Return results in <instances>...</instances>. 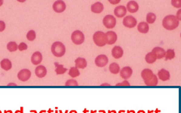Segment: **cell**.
Wrapping results in <instances>:
<instances>
[{
	"mask_svg": "<svg viewBox=\"0 0 181 113\" xmlns=\"http://www.w3.org/2000/svg\"><path fill=\"white\" fill-rule=\"evenodd\" d=\"M52 52L55 57H61L66 53V48L60 42H55L52 45Z\"/></svg>",
	"mask_w": 181,
	"mask_h": 113,
	"instance_id": "obj_3",
	"label": "cell"
},
{
	"mask_svg": "<svg viewBox=\"0 0 181 113\" xmlns=\"http://www.w3.org/2000/svg\"><path fill=\"white\" fill-rule=\"evenodd\" d=\"M123 25L128 28H134L137 25V20L131 15L125 17L123 19Z\"/></svg>",
	"mask_w": 181,
	"mask_h": 113,
	"instance_id": "obj_6",
	"label": "cell"
},
{
	"mask_svg": "<svg viewBox=\"0 0 181 113\" xmlns=\"http://www.w3.org/2000/svg\"><path fill=\"white\" fill-rule=\"evenodd\" d=\"M176 18H177V19L179 21H181V9H179L178 12H177V15H176Z\"/></svg>",
	"mask_w": 181,
	"mask_h": 113,
	"instance_id": "obj_38",
	"label": "cell"
},
{
	"mask_svg": "<svg viewBox=\"0 0 181 113\" xmlns=\"http://www.w3.org/2000/svg\"><path fill=\"white\" fill-rule=\"evenodd\" d=\"M53 9L57 13H62L66 9V4L63 1H56L53 4Z\"/></svg>",
	"mask_w": 181,
	"mask_h": 113,
	"instance_id": "obj_10",
	"label": "cell"
},
{
	"mask_svg": "<svg viewBox=\"0 0 181 113\" xmlns=\"http://www.w3.org/2000/svg\"><path fill=\"white\" fill-rule=\"evenodd\" d=\"M7 49L10 52H16L18 49V45L15 42H10L7 45Z\"/></svg>",
	"mask_w": 181,
	"mask_h": 113,
	"instance_id": "obj_27",
	"label": "cell"
},
{
	"mask_svg": "<svg viewBox=\"0 0 181 113\" xmlns=\"http://www.w3.org/2000/svg\"><path fill=\"white\" fill-rule=\"evenodd\" d=\"M103 24L106 28L112 29L116 25V20L115 17L112 15H106L103 18Z\"/></svg>",
	"mask_w": 181,
	"mask_h": 113,
	"instance_id": "obj_5",
	"label": "cell"
},
{
	"mask_svg": "<svg viewBox=\"0 0 181 113\" xmlns=\"http://www.w3.org/2000/svg\"><path fill=\"white\" fill-rule=\"evenodd\" d=\"M132 69L129 66H125V67L122 68L120 70V76L125 80H127L128 78H131V75H132Z\"/></svg>",
	"mask_w": 181,
	"mask_h": 113,
	"instance_id": "obj_9",
	"label": "cell"
},
{
	"mask_svg": "<svg viewBox=\"0 0 181 113\" xmlns=\"http://www.w3.org/2000/svg\"><path fill=\"white\" fill-rule=\"evenodd\" d=\"M66 86H78L79 83L77 82V81H75V79H69L66 81V82L65 83Z\"/></svg>",
	"mask_w": 181,
	"mask_h": 113,
	"instance_id": "obj_33",
	"label": "cell"
},
{
	"mask_svg": "<svg viewBox=\"0 0 181 113\" xmlns=\"http://www.w3.org/2000/svg\"><path fill=\"white\" fill-rule=\"evenodd\" d=\"M158 77L162 81H168V80L170 79L171 75H170L169 72L168 70L165 69H162L158 72Z\"/></svg>",
	"mask_w": 181,
	"mask_h": 113,
	"instance_id": "obj_16",
	"label": "cell"
},
{
	"mask_svg": "<svg viewBox=\"0 0 181 113\" xmlns=\"http://www.w3.org/2000/svg\"><path fill=\"white\" fill-rule=\"evenodd\" d=\"M153 54L156 55V59H162L165 56V51L161 47H156L152 51Z\"/></svg>",
	"mask_w": 181,
	"mask_h": 113,
	"instance_id": "obj_17",
	"label": "cell"
},
{
	"mask_svg": "<svg viewBox=\"0 0 181 113\" xmlns=\"http://www.w3.org/2000/svg\"><path fill=\"white\" fill-rule=\"evenodd\" d=\"M175 57V52L173 49H168L167 52H165V59L167 60H172Z\"/></svg>",
	"mask_w": 181,
	"mask_h": 113,
	"instance_id": "obj_31",
	"label": "cell"
},
{
	"mask_svg": "<svg viewBox=\"0 0 181 113\" xmlns=\"http://www.w3.org/2000/svg\"><path fill=\"white\" fill-rule=\"evenodd\" d=\"M8 86H10V85H15V86H16V85L14 84V83H12H12H11V84H8Z\"/></svg>",
	"mask_w": 181,
	"mask_h": 113,
	"instance_id": "obj_42",
	"label": "cell"
},
{
	"mask_svg": "<svg viewBox=\"0 0 181 113\" xmlns=\"http://www.w3.org/2000/svg\"><path fill=\"white\" fill-rule=\"evenodd\" d=\"M80 75V72L79 71L78 68L75 67H71L69 70V75L71 76L72 78H75V77H78L79 75Z\"/></svg>",
	"mask_w": 181,
	"mask_h": 113,
	"instance_id": "obj_28",
	"label": "cell"
},
{
	"mask_svg": "<svg viewBox=\"0 0 181 113\" xmlns=\"http://www.w3.org/2000/svg\"><path fill=\"white\" fill-rule=\"evenodd\" d=\"M2 4H3V1L2 0H0V6L2 5Z\"/></svg>",
	"mask_w": 181,
	"mask_h": 113,
	"instance_id": "obj_41",
	"label": "cell"
},
{
	"mask_svg": "<svg viewBox=\"0 0 181 113\" xmlns=\"http://www.w3.org/2000/svg\"><path fill=\"white\" fill-rule=\"evenodd\" d=\"M56 65V69H55V72L58 75H62V74L65 73L66 72V68L63 67V65L61 64H58V63H55Z\"/></svg>",
	"mask_w": 181,
	"mask_h": 113,
	"instance_id": "obj_29",
	"label": "cell"
},
{
	"mask_svg": "<svg viewBox=\"0 0 181 113\" xmlns=\"http://www.w3.org/2000/svg\"><path fill=\"white\" fill-rule=\"evenodd\" d=\"M145 60H146V63H153L156 62V57L153 52H149V53L146 54V57H145Z\"/></svg>",
	"mask_w": 181,
	"mask_h": 113,
	"instance_id": "obj_26",
	"label": "cell"
},
{
	"mask_svg": "<svg viewBox=\"0 0 181 113\" xmlns=\"http://www.w3.org/2000/svg\"><path fill=\"white\" fill-rule=\"evenodd\" d=\"M109 69L111 73L112 74H118L120 72V67L117 63H112L109 65Z\"/></svg>",
	"mask_w": 181,
	"mask_h": 113,
	"instance_id": "obj_25",
	"label": "cell"
},
{
	"mask_svg": "<svg viewBox=\"0 0 181 113\" xmlns=\"http://www.w3.org/2000/svg\"><path fill=\"white\" fill-rule=\"evenodd\" d=\"M125 8H126L127 11H128L130 13H135L138 11L139 5L135 1H130L127 3V5Z\"/></svg>",
	"mask_w": 181,
	"mask_h": 113,
	"instance_id": "obj_12",
	"label": "cell"
},
{
	"mask_svg": "<svg viewBox=\"0 0 181 113\" xmlns=\"http://www.w3.org/2000/svg\"><path fill=\"white\" fill-rule=\"evenodd\" d=\"M75 67L78 68V69H85L87 66V61L85 58L78 57L77 59H75Z\"/></svg>",
	"mask_w": 181,
	"mask_h": 113,
	"instance_id": "obj_20",
	"label": "cell"
},
{
	"mask_svg": "<svg viewBox=\"0 0 181 113\" xmlns=\"http://www.w3.org/2000/svg\"><path fill=\"white\" fill-rule=\"evenodd\" d=\"M0 66H1L2 69H4V70L5 71H8V70H10V69H12V63L9 59L5 58V59H3V60H2L1 63H0Z\"/></svg>",
	"mask_w": 181,
	"mask_h": 113,
	"instance_id": "obj_21",
	"label": "cell"
},
{
	"mask_svg": "<svg viewBox=\"0 0 181 113\" xmlns=\"http://www.w3.org/2000/svg\"><path fill=\"white\" fill-rule=\"evenodd\" d=\"M149 24L146 22H140L137 25V30L141 33H146L149 31Z\"/></svg>",
	"mask_w": 181,
	"mask_h": 113,
	"instance_id": "obj_23",
	"label": "cell"
},
{
	"mask_svg": "<svg viewBox=\"0 0 181 113\" xmlns=\"http://www.w3.org/2000/svg\"><path fill=\"white\" fill-rule=\"evenodd\" d=\"M137 113H146V112H145V111H143V110H140V111H138V112Z\"/></svg>",
	"mask_w": 181,
	"mask_h": 113,
	"instance_id": "obj_40",
	"label": "cell"
},
{
	"mask_svg": "<svg viewBox=\"0 0 181 113\" xmlns=\"http://www.w3.org/2000/svg\"><path fill=\"white\" fill-rule=\"evenodd\" d=\"M42 61V55L40 52H35V53L32 54L31 57V62L33 65H39Z\"/></svg>",
	"mask_w": 181,
	"mask_h": 113,
	"instance_id": "obj_14",
	"label": "cell"
},
{
	"mask_svg": "<svg viewBox=\"0 0 181 113\" xmlns=\"http://www.w3.org/2000/svg\"><path fill=\"white\" fill-rule=\"evenodd\" d=\"M71 40L75 45H81L85 41V35L80 30H75L71 35Z\"/></svg>",
	"mask_w": 181,
	"mask_h": 113,
	"instance_id": "obj_4",
	"label": "cell"
},
{
	"mask_svg": "<svg viewBox=\"0 0 181 113\" xmlns=\"http://www.w3.org/2000/svg\"><path fill=\"white\" fill-rule=\"evenodd\" d=\"M35 74L39 78H43L47 74V69L42 65H39L36 66L35 69Z\"/></svg>",
	"mask_w": 181,
	"mask_h": 113,
	"instance_id": "obj_13",
	"label": "cell"
},
{
	"mask_svg": "<svg viewBox=\"0 0 181 113\" xmlns=\"http://www.w3.org/2000/svg\"><path fill=\"white\" fill-rule=\"evenodd\" d=\"M123 49L120 46H115L112 49V55L115 59H119L123 56Z\"/></svg>",
	"mask_w": 181,
	"mask_h": 113,
	"instance_id": "obj_18",
	"label": "cell"
},
{
	"mask_svg": "<svg viewBox=\"0 0 181 113\" xmlns=\"http://www.w3.org/2000/svg\"><path fill=\"white\" fill-rule=\"evenodd\" d=\"M35 32L34 30H30L27 34V38L29 41H34L35 39Z\"/></svg>",
	"mask_w": 181,
	"mask_h": 113,
	"instance_id": "obj_32",
	"label": "cell"
},
{
	"mask_svg": "<svg viewBox=\"0 0 181 113\" xmlns=\"http://www.w3.org/2000/svg\"><path fill=\"white\" fill-rule=\"evenodd\" d=\"M128 113H135V112H134V111H128Z\"/></svg>",
	"mask_w": 181,
	"mask_h": 113,
	"instance_id": "obj_43",
	"label": "cell"
},
{
	"mask_svg": "<svg viewBox=\"0 0 181 113\" xmlns=\"http://www.w3.org/2000/svg\"><path fill=\"white\" fill-rule=\"evenodd\" d=\"M5 23L2 21H0V32H2V31L5 30Z\"/></svg>",
	"mask_w": 181,
	"mask_h": 113,
	"instance_id": "obj_36",
	"label": "cell"
},
{
	"mask_svg": "<svg viewBox=\"0 0 181 113\" xmlns=\"http://www.w3.org/2000/svg\"><path fill=\"white\" fill-rule=\"evenodd\" d=\"M106 35L108 45H113L117 41V34L114 31H108Z\"/></svg>",
	"mask_w": 181,
	"mask_h": 113,
	"instance_id": "obj_15",
	"label": "cell"
},
{
	"mask_svg": "<svg viewBox=\"0 0 181 113\" xmlns=\"http://www.w3.org/2000/svg\"><path fill=\"white\" fill-rule=\"evenodd\" d=\"M127 9L125 5H119L114 10V15L117 18H123L126 15Z\"/></svg>",
	"mask_w": 181,
	"mask_h": 113,
	"instance_id": "obj_11",
	"label": "cell"
},
{
	"mask_svg": "<svg viewBox=\"0 0 181 113\" xmlns=\"http://www.w3.org/2000/svg\"><path fill=\"white\" fill-rule=\"evenodd\" d=\"M179 23L180 21L177 19L175 15H170L164 18L162 21V26L168 30H173L178 27Z\"/></svg>",
	"mask_w": 181,
	"mask_h": 113,
	"instance_id": "obj_1",
	"label": "cell"
},
{
	"mask_svg": "<svg viewBox=\"0 0 181 113\" xmlns=\"http://www.w3.org/2000/svg\"><path fill=\"white\" fill-rule=\"evenodd\" d=\"M156 20V15L155 14L149 12L146 15V23L147 24H153Z\"/></svg>",
	"mask_w": 181,
	"mask_h": 113,
	"instance_id": "obj_30",
	"label": "cell"
},
{
	"mask_svg": "<svg viewBox=\"0 0 181 113\" xmlns=\"http://www.w3.org/2000/svg\"><path fill=\"white\" fill-rule=\"evenodd\" d=\"M93 41L98 47H103L107 44V38L105 32L102 31H97L93 35Z\"/></svg>",
	"mask_w": 181,
	"mask_h": 113,
	"instance_id": "obj_2",
	"label": "cell"
},
{
	"mask_svg": "<svg viewBox=\"0 0 181 113\" xmlns=\"http://www.w3.org/2000/svg\"><path fill=\"white\" fill-rule=\"evenodd\" d=\"M109 2H110L111 4H117V3L119 2V0H117V1H112V0H110V1H109Z\"/></svg>",
	"mask_w": 181,
	"mask_h": 113,
	"instance_id": "obj_39",
	"label": "cell"
},
{
	"mask_svg": "<svg viewBox=\"0 0 181 113\" xmlns=\"http://www.w3.org/2000/svg\"><path fill=\"white\" fill-rule=\"evenodd\" d=\"M27 49V45L24 42H21L18 45V50L21 51V52H23V51H25Z\"/></svg>",
	"mask_w": 181,
	"mask_h": 113,
	"instance_id": "obj_35",
	"label": "cell"
},
{
	"mask_svg": "<svg viewBox=\"0 0 181 113\" xmlns=\"http://www.w3.org/2000/svg\"><path fill=\"white\" fill-rule=\"evenodd\" d=\"M154 73L153 71L149 69H145L142 71L141 72V77L143 78V81H146V80L149 79L153 76Z\"/></svg>",
	"mask_w": 181,
	"mask_h": 113,
	"instance_id": "obj_22",
	"label": "cell"
},
{
	"mask_svg": "<svg viewBox=\"0 0 181 113\" xmlns=\"http://www.w3.org/2000/svg\"><path fill=\"white\" fill-rule=\"evenodd\" d=\"M116 85H117V86H130V83L128 82L127 80H125L123 82L119 83V84H117Z\"/></svg>",
	"mask_w": 181,
	"mask_h": 113,
	"instance_id": "obj_37",
	"label": "cell"
},
{
	"mask_svg": "<svg viewBox=\"0 0 181 113\" xmlns=\"http://www.w3.org/2000/svg\"><path fill=\"white\" fill-rule=\"evenodd\" d=\"M144 83L145 85H147V86H156V85H158L157 75H156L154 74L151 78L146 80V81H144Z\"/></svg>",
	"mask_w": 181,
	"mask_h": 113,
	"instance_id": "obj_24",
	"label": "cell"
},
{
	"mask_svg": "<svg viewBox=\"0 0 181 113\" xmlns=\"http://www.w3.org/2000/svg\"><path fill=\"white\" fill-rule=\"evenodd\" d=\"M91 12L96 14L101 13L103 11V5L100 2H97L94 3L91 7Z\"/></svg>",
	"mask_w": 181,
	"mask_h": 113,
	"instance_id": "obj_19",
	"label": "cell"
},
{
	"mask_svg": "<svg viewBox=\"0 0 181 113\" xmlns=\"http://www.w3.org/2000/svg\"><path fill=\"white\" fill-rule=\"evenodd\" d=\"M31 77V72L29 69H21L18 74V78L21 81H27L30 79Z\"/></svg>",
	"mask_w": 181,
	"mask_h": 113,
	"instance_id": "obj_8",
	"label": "cell"
},
{
	"mask_svg": "<svg viewBox=\"0 0 181 113\" xmlns=\"http://www.w3.org/2000/svg\"><path fill=\"white\" fill-rule=\"evenodd\" d=\"M108 61V57L104 55H98L95 58V60H94V63H95V65L98 67H104L107 65Z\"/></svg>",
	"mask_w": 181,
	"mask_h": 113,
	"instance_id": "obj_7",
	"label": "cell"
},
{
	"mask_svg": "<svg viewBox=\"0 0 181 113\" xmlns=\"http://www.w3.org/2000/svg\"><path fill=\"white\" fill-rule=\"evenodd\" d=\"M171 4L174 7L177 8H181V0H172L171 1Z\"/></svg>",
	"mask_w": 181,
	"mask_h": 113,
	"instance_id": "obj_34",
	"label": "cell"
}]
</instances>
